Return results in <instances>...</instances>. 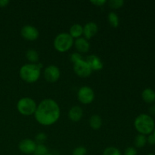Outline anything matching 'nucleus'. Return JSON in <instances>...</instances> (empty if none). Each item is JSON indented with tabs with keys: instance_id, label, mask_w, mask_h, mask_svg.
I'll list each match as a JSON object with an SVG mask.
<instances>
[{
	"instance_id": "2f4dec72",
	"label": "nucleus",
	"mask_w": 155,
	"mask_h": 155,
	"mask_svg": "<svg viewBox=\"0 0 155 155\" xmlns=\"http://www.w3.org/2000/svg\"><path fill=\"white\" fill-rule=\"evenodd\" d=\"M153 135H154V136H155V128H154V131H153Z\"/></svg>"
},
{
	"instance_id": "f257e3e1",
	"label": "nucleus",
	"mask_w": 155,
	"mask_h": 155,
	"mask_svg": "<svg viewBox=\"0 0 155 155\" xmlns=\"http://www.w3.org/2000/svg\"><path fill=\"white\" fill-rule=\"evenodd\" d=\"M61 117V108L57 101L51 98H45L37 104L34 117L42 126H51L58 122Z\"/></svg>"
},
{
	"instance_id": "bb28decb",
	"label": "nucleus",
	"mask_w": 155,
	"mask_h": 155,
	"mask_svg": "<svg viewBox=\"0 0 155 155\" xmlns=\"http://www.w3.org/2000/svg\"><path fill=\"white\" fill-rule=\"evenodd\" d=\"M82 58H83V57H82L81 54H80L78 52H74L71 55V61L73 64L75 63L76 61H77L80 60Z\"/></svg>"
},
{
	"instance_id": "2eb2a0df",
	"label": "nucleus",
	"mask_w": 155,
	"mask_h": 155,
	"mask_svg": "<svg viewBox=\"0 0 155 155\" xmlns=\"http://www.w3.org/2000/svg\"><path fill=\"white\" fill-rule=\"evenodd\" d=\"M69 33L74 39L80 38L83 35V27L80 24H74L71 27L69 30Z\"/></svg>"
},
{
	"instance_id": "72a5a7b5",
	"label": "nucleus",
	"mask_w": 155,
	"mask_h": 155,
	"mask_svg": "<svg viewBox=\"0 0 155 155\" xmlns=\"http://www.w3.org/2000/svg\"><path fill=\"white\" fill-rule=\"evenodd\" d=\"M45 155H53V154H48H48H45Z\"/></svg>"
},
{
	"instance_id": "393cba45",
	"label": "nucleus",
	"mask_w": 155,
	"mask_h": 155,
	"mask_svg": "<svg viewBox=\"0 0 155 155\" xmlns=\"http://www.w3.org/2000/svg\"><path fill=\"white\" fill-rule=\"evenodd\" d=\"M87 150L83 146H78L74 148L72 151V155H86Z\"/></svg>"
},
{
	"instance_id": "9d476101",
	"label": "nucleus",
	"mask_w": 155,
	"mask_h": 155,
	"mask_svg": "<svg viewBox=\"0 0 155 155\" xmlns=\"http://www.w3.org/2000/svg\"><path fill=\"white\" fill-rule=\"evenodd\" d=\"M37 144L34 140L30 139H24L20 142L18 148L20 151L25 154H33Z\"/></svg>"
},
{
	"instance_id": "7ed1b4c3",
	"label": "nucleus",
	"mask_w": 155,
	"mask_h": 155,
	"mask_svg": "<svg viewBox=\"0 0 155 155\" xmlns=\"http://www.w3.org/2000/svg\"><path fill=\"white\" fill-rule=\"evenodd\" d=\"M134 127L139 134L150 135L155 128V123L152 117L147 114L138 115L134 120Z\"/></svg>"
},
{
	"instance_id": "1a4fd4ad",
	"label": "nucleus",
	"mask_w": 155,
	"mask_h": 155,
	"mask_svg": "<svg viewBox=\"0 0 155 155\" xmlns=\"http://www.w3.org/2000/svg\"><path fill=\"white\" fill-rule=\"evenodd\" d=\"M21 35L26 40L35 41L39 38V32L34 26L27 24L21 28Z\"/></svg>"
},
{
	"instance_id": "473e14b6",
	"label": "nucleus",
	"mask_w": 155,
	"mask_h": 155,
	"mask_svg": "<svg viewBox=\"0 0 155 155\" xmlns=\"http://www.w3.org/2000/svg\"><path fill=\"white\" fill-rule=\"evenodd\" d=\"M147 155H155L154 154H147Z\"/></svg>"
},
{
	"instance_id": "4468645a",
	"label": "nucleus",
	"mask_w": 155,
	"mask_h": 155,
	"mask_svg": "<svg viewBox=\"0 0 155 155\" xmlns=\"http://www.w3.org/2000/svg\"><path fill=\"white\" fill-rule=\"evenodd\" d=\"M83 116V110L81 107L78 105L73 106L68 111V118L74 123L79 122Z\"/></svg>"
},
{
	"instance_id": "a211bd4d",
	"label": "nucleus",
	"mask_w": 155,
	"mask_h": 155,
	"mask_svg": "<svg viewBox=\"0 0 155 155\" xmlns=\"http://www.w3.org/2000/svg\"><path fill=\"white\" fill-rule=\"evenodd\" d=\"M26 58L30 64H38L39 60V55L37 51L33 48H30L26 52Z\"/></svg>"
},
{
	"instance_id": "5701e85b",
	"label": "nucleus",
	"mask_w": 155,
	"mask_h": 155,
	"mask_svg": "<svg viewBox=\"0 0 155 155\" xmlns=\"http://www.w3.org/2000/svg\"><path fill=\"white\" fill-rule=\"evenodd\" d=\"M107 4L112 9H119L122 8L124 5V0H110L107 2Z\"/></svg>"
},
{
	"instance_id": "dca6fc26",
	"label": "nucleus",
	"mask_w": 155,
	"mask_h": 155,
	"mask_svg": "<svg viewBox=\"0 0 155 155\" xmlns=\"http://www.w3.org/2000/svg\"><path fill=\"white\" fill-rule=\"evenodd\" d=\"M142 98L145 102L151 104L155 101V91L151 88H146L142 91Z\"/></svg>"
},
{
	"instance_id": "4be33fe9",
	"label": "nucleus",
	"mask_w": 155,
	"mask_h": 155,
	"mask_svg": "<svg viewBox=\"0 0 155 155\" xmlns=\"http://www.w3.org/2000/svg\"><path fill=\"white\" fill-rule=\"evenodd\" d=\"M103 155H121V152L116 147L110 146L104 150Z\"/></svg>"
},
{
	"instance_id": "cd10ccee",
	"label": "nucleus",
	"mask_w": 155,
	"mask_h": 155,
	"mask_svg": "<svg viewBox=\"0 0 155 155\" xmlns=\"http://www.w3.org/2000/svg\"><path fill=\"white\" fill-rule=\"evenodd\" d=\"M90 2L97 7H102L107 2L106 0H91Z\"/></svg>"
},
{
	"instance_id": "ddd939ff",
	"label": "nucleus",
	"mask_w": 155,
	"mask_h": 155,
	"mask_svg": "<svg viewBox=\"0 0 155 155\" xmlns=\"http://www.w3.org/2000/svg\"><path fill=\"white\" fill-rule=\"evenodd\" d=\"M88 64L90 66L92 71H101L104 67L102 61L101 60L99 57H98L95 54H90L88 56L86 59Z\"/></svg>"
},
{
	"instance_id": "7c9ffc66",
	"label": "nucleus",
	"mask_w": 155,
	"mask_h": 155,
	"mask_svg": "<svg viewBox=\"0 0 155 155\" xmlns=\"http://www.w3.org/2000/svg\"><path fill=\"white\" fill-rule=\"evenodd\" d=\"M149 112L151 115H154L155 116V104L154 105H152L151 107H150Z\"/></svg>"
},
{
	"instance_id": "39448f33",
	"label": "nucleus",
	"mask_w": 155,
	"mask_h": 155,
	"mask_svg": "<svg viewBox=\"0 0 155 155\" xmlns=\"http://www.w3.org/2000/svg\"><path fill=\"white\" fill-rule=\"evenodd\" d=\"M16 107L17 110L21 114L24 116H30L34 115L37 104L35 100L30 97H23L18 100Z\"/></svg>"
},
{
	"instance_id": "a878e982",
	"label": "nucleus",
	"mask_w": 155,
	"mask_h": 155,
	"mask_svg": "<svg viewBox=\"0 0 155 155\" xmlns=\"http://www.w3.org/2000/svg\"><path fill=\"white\" fill-rule=\"evenodd\" d=\"M124 155H137V150L135 147H128L125 149Z\"/></svg>"
},
{
	"instance_id": "412c9836",
	"label": "nucleus",
	"mask_w": 155,
	"mask_h": 155,
	"mask_svg": "<svg viewBox=\"0 0 155 155\" xmlns=\"http://www.w3.org/2000/svg\"><path fill=\"white\" fill-rule=\"evenodd\" d=\"M48 154V148L44 144H37L33 155H45Z\"/></svg>"
},
{
	"instance_id": "423d86ee",
	"label": "nucleus",
	"mask_w": 155,
	"mask_h": 155,
	"mask_svg": "<svg viewBox=\"0 0 155 155\" xmlns=\"http://www.w3.org/2000/svg\"><path fill=\"white\" fill-rule=\"evenodd\" d=\"M77 98L81 104H89L95 99V92L89 86H83L77 91Z\"/></svg>"
},
{
	"instance_id": "6e6552de",
	"label": "nucleus",
	"mask_w": 155,
	"mask_h": 155,
	"mask_svg": "<svg viewBox=\"0 0 155 155\" xmlns=\"http://www.w3.org/2000/svg\"><path fill=\"white\" fill-rule=\"evenodd\" d=\"M44 78L48 83H55L60 79V69L56 65H48L45 68L43 72Z\"/></svg>"
},
{
	"instance_id": "aec40b11",
	"label": "nucleus",
	"mask_w": 155,
	"mask_h": 155,
	"mask_svg": "<svg viewBox=\"0 0 155 155\" xmlns=\"http://www.w3.org/2000/svg\"><path fill=\"white\" fill-rule=\"evenodd\" d=\"M135 146L138 148H142L145 146L147 144V137L146 136L142 134H138L136 136L134 140Z\"/></svg>"
},
{
	"instance_id": "9b49d317",
	"label": "nucleus",
	"mask_w": 155,
	"mask_h": 155,
	"mask_svg": "<svg viewBox=\"0 0 155 155\" xmlns=\"http://www.w3.org/2000/svg\"><path fill=\"white\" fill-rule=\"evenodd\" d=\"M98 31V27L96 23L90 22L86 23L83 27V37L86 38V39H92L93 36H95L97 34Z\"/></svg>"
},
{
	"instance_id": "f3484780",
	"label": "nucleus",
	"mask_w": 155,
	"mask_h": 155,
	"mask_svg": "<svg viewBox=\"0 0 155 155\" xmlns=\"http://www.w3.org/2000/svg\"><path fill=\"white\" fill-rule=\"evenodd\" d=\"M89 124L91 128L94 130H98L102 126V119L98 114H93L89 120Z\"/></svg>"
},
{
	"instance_id": "f03ea898",
	"label": "nucleus",
	"mask_w": 155,
	"mask_h": 155,
	"mask_svg": "<svg viewBox=\"0 0 155 155\" xmlns=\"http://www.w3.org/2000/svg\"><path fill=\"white\" fill-rule=\"evenodd\" d=\"M42 64H25L21 67L19 75L23 81L27 83H36L41 76Z\"/></svg>"
},
{
	"instance_id": "6ab92c4d",
	"label": "nucleus",
	"mask_w": 155,
	"mask_h": 155,
	"mask_svg": "<svg viewBox=\"0 0 155 155\" xmlns=\"http://www.w3.org/2000/svg\"><path fill=\"white\" fill-rule=\"evenodd\" d=\"M107 21H108L109 24L114 28H117L119 26L120 24V19L118 15H117L115 12H110L107 15Z\"/></svg>"
},
{
	"instance_id": "20e7f679",
	"label": "nucleus",
	"mask_w": 155,
	"mask_h": 155,
	"mask_svg": "<svg viewBox=\"0 0 155 155\" xmlns=\"http://www.w3.org/2000/svg\"><path fill=\"white\" fill-rule=\"evenodd\" d=\"M74 39L68 33H61L55 36L53 45L56 51L64 53L69 51L74 45Z\"/></svg>"
},
{
	"instance_id": "f8f14e48",
	"label": "nucleus",
	"mask_w": 155,
	"mask_h": 155,
	"mask_svg": "<svg viewBox=\"0 0 155 155\" xmlns=\"http://www.w3.org/2000/svg\"><path fill=\"white\" fill-rule=\"evenodd\" d=\"M74 45L75 46L76 49H77V52L80 53V54L87 53L89 51V48H90V43H89V40L83 37V36L75 39Z\"/></svg>"
},
{
	"instance_id": "b1692460",
	"label": "nucleus",
	"mask_w": 155,
	"mask_h": 155,
	"mask_svg": "<svg viewBox=\"0 0 155 155\" xmlns=\"http://www.w3.org/2000/svg\"><path fill=\"white\" fill-rule=\"evenodd\" d=\"M46 139L47 136L45 133H39L35 137V142L36 144H43Z\"/></svg>"
},
{
	"instance_id": "c756f323",
	"label": "nucleus",
	"mask_w": 155,
	"mask_h": 155,
	"mask_svg": "<svg viewBox=\"0 0 155 155\" xmlns=\"http://www.w3.org/2000/svg\"><path fill=\"white\" fill-rule=\"evenodd\" d=\"M9 3L8 0H0V8H5Z\"/></svg>"
},
{
	"instance_id": "0eeeda50",
	"label": "nucleus",
	"mask_w": 155,
	"mask_h": 155,
	"mask_svg": "<svg viewBox=\"0 0 155 155\" xmlns=\"http://www.w3.org/2000/svg\"><path fill=\"white\" fill-rule=\"evenodd\" d=\"M74 71L78 77L82 78L89 77L92 73L90 66L83 58L74 63Z\"/></svg>"
},
{
	"instance_id": "c85d7f7f",
	"label": "nucleus",
	"mask_w": 155,
	"mask_h": 155,
	"mask_svg": "<svg viewBox=\"0 0 155 155\" xmlns=\"http://www.w3.org/2000/svg\"><path fill=\"white\" fill-rule=\"evenodd\" d=\"M147 142L151 145H155V136L153 135V133L148 135V136L147 137Z\"/></svg>"
}]
</instances>
